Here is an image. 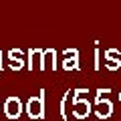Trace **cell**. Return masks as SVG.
<instances>
[{
	"label": "cell",
	"mask_w": 121,
	"mask_h": 121,
	"mask_svg": "<svg viewBox=\"0 0 121 121\" xmlns=\"http://www.w3.org/2000/svg\"><path fill=\"white\" fill-rule=\"evenodd\" d=\"M28 115L30 117H43V105H40L39 99L28 101Z\"/></svg>",
	"instance_id": "obj_2"
},
{
	"label": "cell",
	"mask_w": 121,
	"mask_h": 121,
	"mask_svg": "<svg viewBox=\"0 0 121 121\" xmlns=\"http://www.w3.org/2000/svg\"><path fill=\"white\" fill-rule=\"evenodd\" d=\"M6 115L10 117V119H16L18 115H20V101L14 99V97H10L8 101H6V107H4Z\"/></svg>",
	"instance_id": "obj_1"
},
{
	"label": "cell",
	"mask_w": 121,
	"mask_h": 121,
	"mask_svg": "<svg viewBox=\"0 0 121 121\" xmlns=\"http://www.w3.org/2000/svg\"><path fill=\"white\" fill-rule=\"evenodd\" d=\"M97 115H99V117H109V115H111V103H109V101H105V103H99Z\"/></svg>",
	"instance_id": "obj_3"
}]
</instances>
